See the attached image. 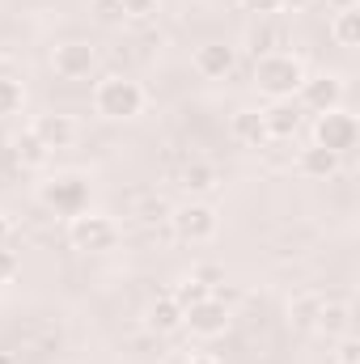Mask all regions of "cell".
<instances>
[{"label": "cell", "mask_w": 360, "mask_h": 364, "mask_svg": "<svg viewBox=\"0 0 360 364\" xmlns=\"http://www.w3.org/2000/svg\"><path fill=\"white\" fill-rule=\"evenodd\" d=\"M318 301H322V296H297V301L288 305V318H292V326H297V331H314Z\"/></svg>", "instance_id": "cell-22"}, {"label": "cell", "mask_w": 360, "mask_h": 364, "mask_svg": "<svg viewBox=\"0 0 360 364\" xmlns=\"http://www.w3.org/2000/svg\"><path fill=\"white\" fill-rule=\"evenodd\" d=\"M191 275H195L199 284H208L212 292H216V284H225V272H221V267H212V263H199V267H191Z\"/></svg>", "instance_id": "cell-27"}, {"label": "cell", "mask_w": 360, "mask_h": 364, "mask_svg": "<svg viewBox=\"0 0 360 364\" xmlns=\"http://www.w3.org/2000/svg\"><path fill=\"white\" fill-rule=\"evenodd\" d=\"M68 242H73V250H85V255H102V250H110L115 242H119V225L110 220V216H102V212H77V216H68Z\"/></svg>", "instance_id": "cell-4"}, {"label": "cell", "mask_w": 360, "mask_h": 364, "mask_svg": "<svg viewBox=\"0 0 360 364\" xmlns=\"http://www.w3.org/2000/svg\"><path fill=\"white\" fill-rule=\"evenodd\" d=\"M170 229L179 233V242L203 246V242H212V237H216L221 216H216V208H212L208 199H186L182 208H174V212H170Z\"/></svg>", "instance_id": "cell-3"}, {"label": "cell", "mask_w": 360, "mask_h": 364, "mask_svg": "<svg viewBox=\"0 0 360 364\" xmlns=\"http://www.w3.org/2000/svg\"><path fill=\"white\" fill-rule=\"evenodd\" d=\"M90 13H93V21H97V26H106V30H115V26H123V21H127L119 0H90Z\"/></svg>", "instance_id": "cell-23"}, {"label": "cell", "mask_w": 360, "mask_h": 364, "mask_svg": "<svg viewBox=\"0 0 360 364\" xmlns=\"http://www.w3.org/2000/svg\"><path fill=\"white\" fill-rule=\"evenodd\" d=\"M331 34L339 47H356L360 43V9H339L331 21Z\"/></svg>", "instance_id": "cell-18"}, {"label": "cell", "mask_w": 360, "mask_h": 364, "mask_svg": "<svg viewBox=\"0 0 360 364\" xmlns=\"http://www.w3.org/2000/svg\"><path fill=\"white\" fill-rule=\"evenodd\" d=\"M38 199H43V208H51L60 216H77L90 208V182L81 174H55L38 186Z\"/></svg>", "instance_id": "cell-5"}, {"label": "cell", "mask_w": 360, "mask_h": 364, "mask_svg": "<svg viewBox=\"0 0 360 364\" xmlns=\"http://www.w3.org/2000/svg\"><path fill=\"white\" fill-rule=\"evenodd\" d=\"M170 212H174V208H170V203H166L162 195H144V199H140V212H136V216H140L144 225H157V220H170Z\"/></svg>", "instance_id": "cell-24"}, {"label": "cell", "mask_w": 360, "mask_h": 364, "mask_svg": "<svg viewBox=\"0 0 360 364\" xmlns=\"http://www.w3.org/2000/svg\"><path fill=\"white\" fill-rule=\"evenodd\" d=\"M144 322H149V331H157V335H170V331H179V326H182L179 301H174V296H157V301L149 305Z\"/></svg>", "instance_id": "cell-16"}, {"label": "cell", "mask_w": 360, "mask_h": 364, "mask_svg": "<svg viewBox=\"0 0 360 364\" xmlns=\"http://www.w3.org/2000/svg\"><path fill=\"white\" fill-rule=\"evenodd\" d=\"M263 123H268L271 140H292L297 127H301V114H297L292 102H271V106H263Z\"/></svg>", "instance_id": "cell-15"}, {"label": "cell", "mask_w": 360, "mask_h": 364, "mask_svg": "<svg viewBox=\"0 0 360 364\" xmlns=\"http://www.w3.org/2000/svg\"><path fill=\"white\" fill-rule=\"evenodd\" d=\"M305 64L292 55V51H268V55H255V90L271 97V102H292L297 90L305 85Z\"/></svg>", "instance_id": "cell-1"}, {"label": "cell", "mask_w": 360, "mask_h": 364, "mask_svg": "<svg viewBox=\"0 0 360 364\" xmlns=\"http://www.w3.org/2000/svg\"><path fill=\"white\" fill-rule=\"evenodd\" d=\"M186 364H221V360H216V356H208V352H199V356H191Z\"/></svg>", "instance_id": "cell-32"}, {"label": "cell", "mask_w": 360, "mask_h": 364, "mask_svg": "<svg viewBox=\"0 0 360 364\" xmlns=\"http://www.w3.org/2000/svg\"><path fill=\"white\" fill-rule=\"evenodd\" d=\"M327 4H335V9H356L360 0H327Z\"/></svg>", "instance_id": "cell-33"}, {"label": "cell", "mask_w": 360, "mask_h": 364, "mask_svg": "<svg viewBox=\"0 0 360 364\" xmlns=\"http://www.w3.org/2000/svg\"><path fill=\"white\" fill-rule=\"evenodd\" d=\"M339 161H344L339 153L309 144V149L297 153V174H305V178H331V174H339Z\"/></svg>", "instance_id": "cell-14"}, {"label": "cell", "mask_w": 360, "mask_h": 364, "mask_svg": "<svg viewBox=\"0 0 360 364\" xmlns=\"http://www.w3.org/2000/svg\"><path fill=\"white\" fill-rule=\"evenodd\" d=\"M13 157H17L26 170H38V166H47V157H51V153H47V149H43L30 132H21V136L13 140Z\"/></svg>", "instance_id": "cell-19"}, {"label": "cell", "mask_w": 360, "mask_h": 364, "mask_svg": "<svg viewBox=\"0 0 360 364\" xmlns=\"http://www.w3.org/2000/svg\"><path fill=\"white\" fill-rule=\"evenodd\" d=\"M297 93H301V106L314 110V114H327V110L344 106V81L339 77H305V85Z\"/></svg>", "instance_id": "cell-10"}, {"label": "cell", "mask_w": 360, "mask_h": 364, "mask_svg": "<svg viewBox=\"0 0 360 364\" xmlns=\"http://www.w3.org/2000/svg\"><path fill=\"white\" fill-rule=\"evenodd\" d=\"M182 186L191 195H208V191L221 186V170L212 161H191V166H182Z\"/></svg>", "instance_id": "cell-17"}, {"label": "cell", "mask_w": 360, "mask_h": 364, "mask_svg": "<svg viewBox=\"0 0 360 364\" xmlns=\"http://www.w3.org/2000/svg\"><path fill=\"white\" fill-rule=\"evenodd\" d=\"M191 64H195L199 77L221 81V77L233 73V64H238V47H229V43H199L195 55H191Z\"/></svg>", "instance_id": "cell-11"}, {"label": "cell", "mask_w": 360, "mask_h": 364, "mask_svg": "<svg viewBox=\"0 0 360 364\" xmlns=\"http://www.w3.org/2000/svg\"><path fill=\"white\" fill-rule=\"evenodd\" d=\"M335 364H339V360H335Z\"/></svg>", "instance_id": "cell-35"}, {"label": "cell", "mask_w": 360, "mask_h": 364, "mask_svg": "<svg viewBox=\"0 0 360 364\" xmlns=\"http://www.w3.org/2000/svg\"><path fill=\"white\" fill-rule=\"evenodd\" d=\"M21 106H26V90H21V81L0 77V119H13Z\"/></svg>", "instance_id": "cell-20"}, {"label": "cell", "mask_w": 360, "mask_h": 364, "mask_svg": "<svg viewBox=\"0 0 360 364\" xmlns=\"http://www.w3.org/2000/svg\"><path fill=\"white\" fill-rule=\"evenodd\" d=\"M0 364H13V356H9V352H0Z\"/></svg>", "instance_id": "cell-34"}, {"label": "cell", "mask_w": 360, "mask_h": 364, "mask_svg": "<svg viewBox=\"0 0 360 364\" xmlns=\"http://www.w3.org/2000/svg\"><path fill=\"white\" fill-rule=\"evenodd\" d=\"M242 9L255 17H271V13H280V0H242Z\"/></svg>", "instance_id": "cell-29"}, {"label": "cell", "mask_w": 360, "mask_h": 364, "mask_svg": "<svg viewBox=\"0 0 360 364\" xmlns=\"http://www.w3.org/2000/svg\"><path fill=\"white\" fill-rule=\"evenodd\" d=\"M344 343H339V364H360V343L352 335H339Z\"/></svg>", "instance_id": "cell-28"}, {"label": "cell", "mask_w": 360, "mask_h": 364, "mask_svg": "<svg viewBox=\"0 0 360 364\" xmlns=\"http://www.w3.org/2000/svg\"><path fill=\"white\" fill-rule=\"evenodd\" d=\"M182 326L195 335V339H221L229 326H233V314H229V305H225V296H203V301H195L191 309H182Z\"/></svg>", "instance_id": "cell-6"}, {"label": "cell", "mask_w": 360, "mask_h": 364, "mask_svg": "<svg viewBox=\"0 0 360 364\" xmlns=\"http://www.w3.org/2000/svg\"><path fill=\"white\" fill-rule=\"evenodd\" d=\"M9 229H13V225H9V216H4V212H0V246H4V242H9Z\"/></svg>", "instance_id": "cell-31"}, {"label": "cell", "mask_w": 360, "mask_h": 364, "mask_svg": "<svg viewBox=\"0 0 360 364\" xmlns=\"http://www.w3.org/2000/svg\"><path fill=\"white\" fill-rule=\"evenodd\" d=\"M51 68L64 81H85L93 68H97V51H93L85 38H68V43H60L51 51Z\"/></svg>", "instance_id": "cell-8"}, {"label": "cell", "mask_w": 360, "mask_h": 364, "mask_svg": "<svg viewBox=\"0 0 360 364\" xmlns=\"http://www.w3.org/2000/svg\"><path fill=\"white\" fill-rule=\"evenodd\" d=\"M174 301H179V309H191L195 301H203V296H212V288L208 284H199L195 275H182L179 284H174V292H170Z\"/></svg>", "instance_id": "cell-21"}, {"label": "cell", "mask_w": 360, "mask_h": 364, "mask_svg": "<svg viewBox=\"0 0 360 364\" xmlns=\"http://www.w3.org/2000/svg\"><path fill=\"white\" fill-rule=\"evenodd\" d=\"M314 0H280V9H288V13H301V9H309Z\"/></svg>", "instance_id": "cell-30"}, {"label": "cell", "mask_w": 360, "mask_h": 364, "mask_svg": "<svg viewBox=\"0 0 360 364\" xmlns=\"http://www.w3.org/2000/svg\"><path fill=\"white\" fill-rule=\"evenodd\" d=\"M17 272H21V259H17L9 246H0V284H13Z\"/></svg>", "instance_id": "cell-26"}, {"label": "cell", "mask_w": 360, "mask_h": 364, "mask_svg": "<svg viewBox=\"0 0 360 364\" xmlns=\"http://www.w3.org/2000/svg\"><path fill=\"white\" fill-rule=\"evenodd\" d=\"M314 331H318V335H327V339L352 335V305H348V301H318Z\"/></svg>", "instance_id": "cell-13"}, {"label": "cell", "mask_w": 360, "mask_h": 364, "mask_svg": "<svg viewBox=\"0 0 360 364\" xmlns=\"http://www.w3.org/2000/svg\"><path fill=\"white\" fill-rule=\"evenodd\" d=\"M144 102H149L144 85L132 81V77H119V73H110L93 85V110L102 119H136L144 110Z\"/></svg>", "instance_id": "cell-2"}, {"label": "cell", "mask_w": 360, "mask_h": 364, "mask_svg": "<svg viewBox=\"0 0 360 364\" xmlns=\"http://www.w3.org/2000/svg\"><path fill=\"white\" fill-rule=\"evenodd\" d=\"M229 136H233L238 144H246V149H263V144L271 140L268 123H263V110H255V106L233 110V119H229Z\"/></svg>", "instance_id": "cell-12"}, {"label": "cell", "mask_w": 360, "mask_h": 364, "mask_svg": "<svg viewBox=\"0 0 360 364\" xmlns=\"http://www.w3.org/2000/svg\"><path fill=\"white\" fill-rule=\"evenodd\" d=\"M30 136H34L47 153L73 149V144H77V119H73V114H38V119L30 123Z\"/></svg>", "instance_id": "cell-9"}, {"label": "cell", "mask_w": 360, "mask_h": 364, "mask_svg": "<svg viewBox=\"0 0 360 364\" xmlns=\"http://www.w3.org/2000/svg\"><path fill=\"white\" fill-rule=\"evenodd\" d=\"M356 140H360V123H356V114H348L344 106L314 119V144L318 149H331V153L344 157L348 149H356Z\"/></svg>", "instance_id": "cell-7"}, {"label": "cell", "mask_w": 360, "mask_h": 364, "mask_svg": "<svg viewBox=\"0 0 360 364\" xmlns=\"http://www.w3.org/2000/svg\"><path fill=\"white\" fill-rule=\"evenodd\" d=\"M119 4H123V17L144 21V17H153V13H157V4H162V0H119Z\"/></svg>", "instance_id": "cell-25"}]
</instances>
